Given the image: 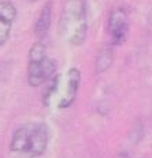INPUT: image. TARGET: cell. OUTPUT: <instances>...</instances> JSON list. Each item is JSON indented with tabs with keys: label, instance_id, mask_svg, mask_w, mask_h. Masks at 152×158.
I'll return each mask as SVG.
<instances>
[{
	"label": "cell",
	"instance_id": "6da1fadb",
	"mask_svg": "<svg viewBox=\"0 0 152 158\" xmlns=\"http://www.w3.org/2000/svg\"><path fill=\"white\" fill-rule=\"evenodd\" d=\"M48 139L50 131L44 123H26L14 131L10 150L22 157H40L47 148Z\"/></svg>",
	"mask_w": 152,
	"mask_h": 158
},
{
	"label": "cell",
	"instance_id": "7a4b0ae2",
	"mask_svg": "<svg viewBox=\"0 0 152 158\" xmlns=\"http://www.w3.org/2000/svg\"><path fill=\"white\" fill-rule=\"evenodd\" d=\"M88 15L85 0H67L59 18V35L71 45H81L86 39Z\"/></svg>",
	"mask_w": 152,
	"mask_h": 158
},
{
	"label": "cell",
	"instance_id": "3957f363",
	"mask_svg": "<svg viewBox=\"0 0 152 158\" xmlns=\"http://www.w3.org/2000/svg\"><path fill=\"white\" fill-rule=\"evenodd\" d=\"M55 62L47 56L45 45L36 41L29 50L28 62V83L30 87H40L47 80H51L55 72Z\"/></svg>",
	"mask_w": 152,
	"mask_h": 158
},
{
	"label": "cell",
	"instance_id": "277c9868",
	"mask_svg": "<svg viewBox=\"0 0 152 158\" xmlns=\"http://www.w3.org/2000/svg\"><path fill=\"white\" fill-rule=\"evenodd\" d=\"M108 32L111 36L112 45H121L125 43L129 32V19L125 8L118 7L111 11L108 18Z\"/></svg>",
	"mask_w": 152,
	"mask_h": 158
},
{
	"label": "cell",
	"instance_id": "5b68a950",
	"mask_svg": "<svg viewBox=\"0 0 152 158\" xmlns=\"http://www.w3.org/2000/svg\"><path fill=\"white\" fill-rule=\"evenodd\" d=\"M17 19V8L10 0H0V47L8 40Z\"/></svg>",
	"mask_w": 152,
	"mask_h": 158
},
{
	"label": "cell",
	"instance_id": "8992f818",
	"mask_svg": "<svg viewBox=\"0 0 152 158\" xmlns=\"http://www.w3.org/2000/svg\"><path fill=\"white\" fill-rule=\"evenodd\" d=\"M80 83H81V72L75 68H71L67 73V83H66L65 95L62 96L58 107L66 109L75 101L78 89H80Z\"/></svg>",
	"mask_w": 152,
	"mask_h": 158
},
{
	"label": "cell",
	"instance_id": "52a82bcc",
	"mask_svg": "<svg viewBox=\"0 0 152 158\" xmlns=\"http://www.w3.org/2000/svg\"><path fill=\"white\" fill-rule=\"evenodd\" d=\"M51 21H52V3L48 2L41 8L40 15L34 25V35L37 39H42L48 35V30L51 28Z\"/></svg>",
	"mask_w": 152,
	"mask_h": 158
},
{
	"label": "cell",
	"instance_id": "ba28073f",
	"mask_svg": "<svg viewBox=\"0 0 152 158\" xmlns=\"http://www.w3.org/2000/svg\"><path fill=\"white\" fill-rule=\"evenodd\" d=\"M112 58H114V52H112L111 47H103L96 59V72L102 73L107 70L112 63Z\"/></svg>",
	"mask_w": 152,
	"mask_h": 158
},
{
	"label": "cell",
	"instance_id": "9c48e42d",
	"mask_svg": "<svg viewBox=\"0 0 152 158\" xmlns=\"http://www.w3.org/2000/svg\"><path fill=\"white\" fill-rule=\"evenodd\" d=\"M25 2H28V3H34V2H37V0H25Z\"/></svg>",
	"mask_w": 152,
	"mask_h": 158
}]
</instances>
